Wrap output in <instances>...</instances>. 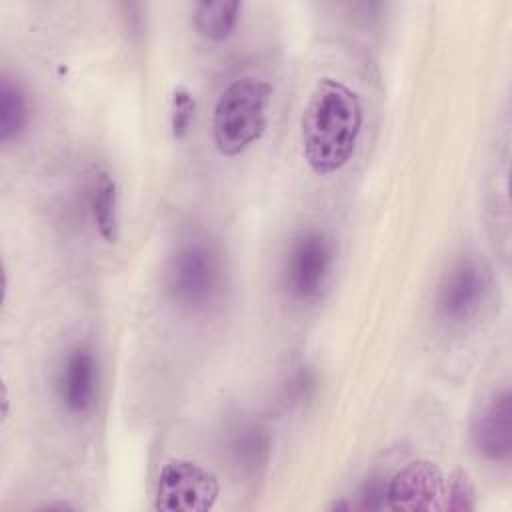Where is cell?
Masks as SVG:
<instances>
[{
  "label": "cell",
  "instance_id": "obj_1",
  "mask_svg": "<svg viewBox=\"0 0 512 512\" xmlns=\"http://www.w3.org/2000/svg\"><path fill=\"white\" fill-rule=\"evenodd\" d=\"M360 130L358 94L336 78H320L300 120L302 150L310 170L320 176L340 170L352 158Z\"/></svg>",
  "mask_w": 512,
  "mask_h": 512
},
{
  "label": "cell",
  "instance_id": "obj_2",
  "mask_svg": "<svg viewBox=\"0 0 512 512\" xmlns=\"http://www.w3.org/2000/svg\"><path fill=\"white\" fill-rule=\"evenodd\" d=\"M270 92L268 82L242 76L220 94L212 116V136L220 154L238 156L262 136Z\"/></svg>",
  "mask_w": 512,
  "mask_h": 512
},
{
  "label": "cell",
  "instance_id": "obj_3",
  "mask_svg": "<svg viewBox=\"0 0 512 512\" xmlns=\"http://www.w3.org/2000/svg\"><path fill=\"white\" fill-rule=\"evenodd\" d=\"M164 284L166 292L176 304L188 310H204L218 298L222 290V258L206 242H186L168 258Z\"/></svg>",
  "mask_w": 512,
  "mask_h": 512
},
{
  "label": "cell",
  "instance_id": "obj_4",
  "mask_svg": "<svg viewBox=\"0 0 512 512\" xmlns=\"http://www.w3.org/2000/svg\"><path fill=\"white\" fill-rule=\"evenodd\" d=\"M490 290L492 278L486 264L474 256L460 258L438 286L436 316L450 326H462L482 312Z\"/></svg>",
  "mask_w": 512,
  "mask_h": 512
},
{
  "label": "cell",
  "instance_id": "obj_5",
  "mask_svg": "<svg viewBox=\"0 0 512 512\" xmlns=\"http://www.w3.org/2000/svg\"><path fill=\"white\" fill-rule=\"evenodd\" d=\"M218 494V478L208 468L176 458L158 474L154 506L162 512H206L216 504Z\"/></svg>",
  "mask_w": 512,
  "mask_h": 512
},
{
  "label": "cell",
  "instance_id": "obj_6",
  "mask_svg": "<svg viewBox=\"0 0 512 512\" xmlns=\"http://www.w3.org/2000/svg\"><path fill=\"white\" fill-rule=\"evenodd\" d=\"M332 268V244L318 228L302 230L290 244L282 282L292 300L310 302L320 296Z\"/></svg>",
  "mask_w": 512,
  "mask_h": 512
},
{
  "label": "cell",
  "instance_id": "obj_7",
  "mask_svg": "<svg viewBox=\"0 0 512 512\" xmlns=\"http://www.w3.org/2000/svg\"><path fill=\"white\" fill-rule=\"evenodd\" d=\"M474 448L490 462L506 464L512 456V396L502 386L484 398L470 420Z\"/></svg>",
  "mask_w": 512,
  "mask_h": 512
},
{
  "label": "cell",
  "instance_id": "obj_8",
  "mask_svg": "<svg viewBox=\"0 0 512 512\" xmlns=\"http://www.w3.org/2000/svg\"><path fill=\"white\" fill-rule=\"evenodd\" d=\"M444 496V476L430 460H414L386 482V508L432 510Z\"/></svg>",
  "mask_w": 512,
  "mask_h": 512
},
{
  "label": "cell",
  "instance_id": "obj_9",
  "mask_svg": "<svg viewBox=\"0 0 512 512\" xmlns=\"http://www.w3.org/2000/svg\"><path fill=\"white\" fill-rule=\"evenodd\" d=\"M58 396L62 406L76 416L94 408L98 394V362L90 346L76 344L68 350L58 370Z\"/></svg>",
  "mask_w": 512,
  "mask_h": 512
},
{
  "label": "cell",
  "instance_id": "obj_10",
  "mask_svg": "<svg viewBox=\"0 0 512 512\" xmlns=\"http://www.w3.org/2000/svg\"><path fill=\"white\" fill-rule=\"evenodd\" d=\"M270 432L264 424L248 420L232 428L226 440V458L242 480L258 478L270 460Z\"/></svg>",
  "mask_w": 512,
  "mask_h": 512
},
{
  "label": "cell",
  "instance_id": "obj_11",
  "mask_svg": "<svg viewBox=\"0 0 512 512\" xmlns=\"http://www.w3.org/2000/svg\"><path fill=\"white\" fill-rule=\"evenodd\" d=\"M88 204L98 234L104 242L114 244L118 240V186L110 172L96 170L90 184Z\"/></svg>",
  "mask_w": 512,
  "mask_h": 512
},
{
  "label": "cell",
  "instance_id": "obj_12",
  "mask_svg": "<svg viewBox=\"0 0 512 512\" xmlns=\"http://www.w3.org/2000/svg\"><path fill=\"white\" fill-rule=\"evenodd\" d=\"M30 124L26 90L10 74L0 76V142L18 138Z\"/></svg>",
  "mask_w": 512,
  "mask_h": 512
},
{
  "label": "cell",
  "instance_id": "obj_13",
  "mask_svg": "<svg viewBox=\"0 0 512 512\" xmlns=\"http://www.w3.org/2000/svg\"><path fill=\"white\" fill-rule=\"evenodd\" d=\"M242 4L240 2H196L192 20L194 28L198 30L200 36L206 40L220 42L232 34L240 20Z\"/></svg>",
  "mask_w": 512,
  "mask_h": 512
},
{
  "label": "cell",
  "instance_id": "obj_14",
  "mask_svg": "<svg viewBox=\"0 0 512 512\" xmlns=\"http://www.w3.org/2000/svg\"><path fill=\"white\" fill-rule=\"evenodd\" d=\"M196 114V100L186 86H176L172 92L170 104V130L176 140H182L194 122Z\"/></svg>",
  "mask_w": 512,
  "mask_h": 512
},
{
  "label": "cell",
  "instance_id": "obj_15",
  "mask_svg": "<svg viewBox=\"0 0 512 512\" xmlns=\"http://www.w3.org/2000/svg\"><path fill=\"white\" fill-rule=\"evenodd\" d=\"M444 496L448 510H472L476 506V490L468 472L454 470L444 488Z\"/></svg>",
  "mask_w": 512,
  "mask_h": 512
},
{
  "label": "cell",
  "instance_id": "obj_16",
  "mask_svg": "<svg viewBox=\"0 0 512 512\" xmlns=\"http://www.w3.org/2000/svg\"><path fill=\"white\" fill-rule=\"evenodd\" d=\"M358 502L352 508L362 510H380L386 508V482L382 478H370L358 492Z\"/></svg>",
  "mask_w": 512,
  "mask_h": 512
}]
</instances>
